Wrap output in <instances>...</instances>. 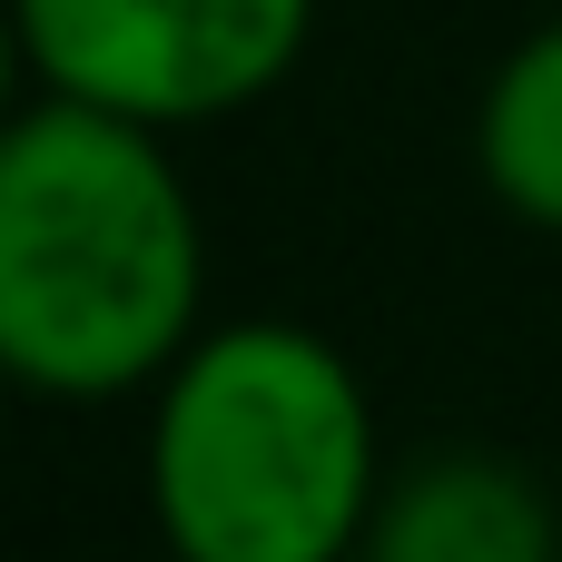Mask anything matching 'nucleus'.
<instances>
[{"label":"nucleus","mask_w":562,"mask_h":562,"mask_svg":"<svg viewBox=\"0 0 562 562\" xmlns=\"http://www.w3.org/2000/svg\"><path fill=\"white\" fill-rule=\"evenodd\" d=\"M207 326V217L168 128L30 89L0 128V366L49 405H138Z\"/></svg>","instance_id":"1"},{"label":"nucleus","mask_w":562,"mask_h":562,"mask_svg":"<svg viewBox=\"0 0 562 562\" xmlns=\"http://www.w3.org/2000/svg\"><path fill=\"white\" fill-rule=\"evenodd\" d=\"M138 415L168 562H356L395 474L356 356L296 316H207Z\"/></svg>","instance_id":"2"},{"label":"nucleus","mask_w":562,"mask_h":562,"mask_svg":"<svg viewBox=\"0 0 562 562\" xmlns=\"http://www.w3.org/2000/svg\"><path fill=\"white\" fill-rule=\"evenodd\" d=\"M30 89L198 138L277 99L316 40V0H10Z\"/></svg>","instance_id":"3"},{"label":"nucleus","mask_w":562,"mask_h":562,"mask_svg":"<svg viewBox=\"0 0 562 562\" xmlns=\"http://www.w3.org/2000/svg\"><path fill=\"white\" fill-rule=\"evenodd\" d=\"M356 562H562V514L533 464L494 445H435L385 474Z\"/></svg>","instance_id":"4"},{"label":"nucleus","mask_w":562,"mask_h":562,"mask_svg":"<svg viewBox=\"0 0 562 562\" xmlns=\"http://www.w3.org/2000/svg\"><path fill=\"white\" fill-rule=\"evenodd\" d=\"M474 178L514 227L562 237V10L533 20L474 89Z\"/></svg>","instance_id":"5"},{"label":"nucleus","mask_w":562,"mask_h":562,"mask_svg":"<svg viewBox=\"0 0 562 562\" xmlns=\"http://www.w3.org/2000/svg\"><path fill=\"white\" fill-rule=\"evenodd\" d=\"M20 99H30V49H20V20H10V0H0V128H10Z\"/></svg>","instance_id":"6"},{"label":"nucleus","mask_w":562,"mask_h":562,"mask_svg":"<svg viewBox=\"0 0 562 562\" xmlns=\"http://www.w3.org/2000/svg\"><path fill=\"white\" fill-rule=\"evenodd\" d=\"M10 395H20V375H10V366H0V425H10Z\"/></svg>","instance_id":"7"}]
</instances>
